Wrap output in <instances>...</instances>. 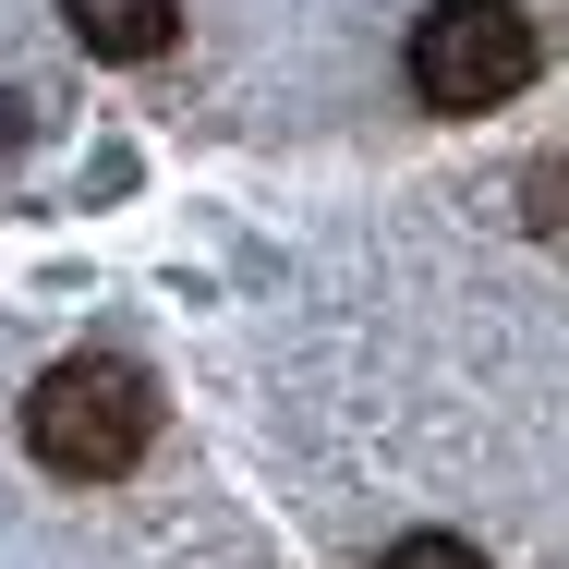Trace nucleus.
Masks as SVG:
<instances>
[{
  "mask_svg": "<svg viewBox=\"0 0 569 569\" xmlns=\"http://www.w3.org/2000/svg\"><path fill=\"white\" fill-rule=\"evenodd\" d=\"M158 437V388L110 363V351H73V363H49L37 376V400H24V449L49 460V472H73V485H110L133 472Z\"/></svg>",
  "mask_w": 569,
  "mask_h": 569,
  "instance_id": "nucleus-1",
  "label": "nucleus"
},
{
  "mask_svg": "<svg viewBox=\"0 0 569 569\" xmlns=\"http://www.w3.org/2000/svg\"><path fill=\"white\" fill-rule=\"evenodd\" d=\"M533 61H546V37L521 0H437L412 24V98L425 110H509L533 86Z\"/></svg>",
  "mask_w": 569,
  "mask_h": 569,
  "instance_id": "nucleus-2",
  "label": "nucleus"
},
{
  "mask_svg": "<svg viewBox=\"0 0 569 569\" xmlns=\"http://www.w3.org/2000/svg\"><path fill=\"white\" fill-rule=\"evenodd\" d=\"M61 12H73V37L98 61H158L182 37V0H61Z\"/></svg>",
  "mask_w": 569,
  "mask_h": 569,
  "instance_id": "nucleus-3",
  "label": "nucleus"
},
{
  "mask_svg": "<svg viewBox=\"0 0 569 569\" xmlns=\"http://www.w3.org/2000/svg\"><path fill=\"white\" fill-rule=\"evenodd\" d=\"M376 569H485V558H472L460 533H412V546H388Z\"/></svg>",
  "mask_w": 569,
  "mask_h": 569,
  "instance_id": "nucleus-4",
  "label": "nucleus"
}]
</instances>
